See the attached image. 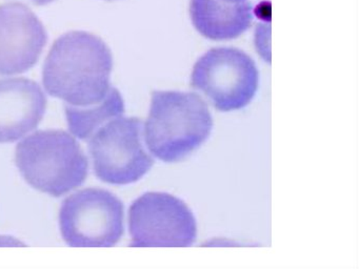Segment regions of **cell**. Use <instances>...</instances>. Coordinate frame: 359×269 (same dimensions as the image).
Wrapping results in <instances>:
<instances>
[{
	"mask_svg": "<svg viewBox=\"0 0 359 269\" xmlns=\"http://www.w3.org/2000/svg\"><path fill=\"white\" fill-rule=\"evenodd\" d=\"M132 246L186 247L194 243L196 220L184 201L165 193H147L129 212Z\"/></svg>",
	"mask_w": 359,
	"mask_h": 269,
	"instance_id": "obj_7",
	"label": "cell"
},
{
	"mask_svg": "<svg viewBox=\"0 0 359 269\" xmlns=\"http://www.w3.org/2000/svg\"><path fill=\"white\" fill-rule=\"evenodd\" d=\"M106 1H115V0H106Z\"/></svg>",
	"mask_w": 359,
	"mask_h": 269,
	"instance_id": "obj_15",
	"label": "cell"
},
{
	"mask_svg": "<svg viewBox=\"0 0 359 269\" xmlns=\"http://www.w3.org/2000/svg\"><path fill=\"white\" fill-rule=\"evenodd\" d=\"M33 4L36 6H47V4H51V2L55 1V0H31Z\"/></svg>",
	"mask_w": 359,
	"mask_h": 269,
	"instance_id": "obj_13",
	"label": "cell"
},
{
	"mask_svg": "<svg viewBox=\"0 0 359 269\" xmlns=\"http://www.w3.org/2000/svg\"><path fill=\"white\" fill-rule=\"evenodd\" d=\"M191 18L197 31L212 40H230L245 33L253 19L245 2L191 0Z\"/></svg>",
	"mask_w": 359,
	"mask_h": 269,
	"instance_id": "obj_10",
	"label": "cell"
},
{
	"mask_svg": "<svg viewBox=\"0 0 359 269\" xmlns=\"http://www.w3.org/2000/svg\"><path fill=\"white\" fill-rule=\"evenodd\" d=\"M192 86L219 111L241 109L255 96L258 69L250 56L237 48H212L194 65Z\"/></svg>",
	"mask_w": 359,
	"mask_h": 269,
	"instance_id": "obj_6",
	"label": "cell"
},
{
	"mask_svg": "<svg viewBox=\"0 0 359 269\" xmlns=\"http://www.w3.org/2000/svg\"><path fill=\"white\" fill-rule=\"evenodd\" d=\"M125 104L121 92L111 86L104 100L89 106L66 105V116L69 128L76 138L86 140L113 118L121 116Z\"/></svg>",
	"mask_w": 359,
	"mask_h": 269,
	"instance_id": "obj_11",
	"label": "cell"
},
{
	"mask_svg": "<svg viewBox=\"0 0 359 269\" xmlns=\"http://www.w3.org/2000/svg\"><path fill=\"white\" fill-rule=\"evenodd\" d=\"M16 165L25 180L54 197L85 182L88 159L76 139L64 130H39L16 146Z\"/></svg>",
	"mask_w": 359,
	"mask_h": 269,
	"instance_id": "obj_3",
	"label": "cell"
},
{
	"mask_svg": "<svg viewBox=\"0 0 359 269\" xmlns=\"http://www.w3.org/2000/svg\"><path fill=\"white\" fill-rule=\"evenodd\" d=\"M213 119L207 103L193 92L157 90L144 127L147 146L165 162L186 159L211 134Z\"/></svg>",
	"mask_w": 359,
	"mask_h": 269,
	"instance_id": "obj_2",
	"label": "cell"
},
{
	"mask_svg": "<svg viewBox=\"0 0 359 269\" xmlns=\"http://www.w3.org/2000/svg\"><path fill=\"white\" fill-rule=\"evenodd\" d=\"M113 57L106 42L85 31H71L55 40L43 69L51 96L73 106L104 100L110 90Z\"/></svg>",
	"mask_w": 359,
	"mask_h": 269,
	"instance_id": "obj_1",
	"label": "cell"
},
{
	"mask_svg": "<svg viewBox=\"0 0 359 269\" xmlns=\"http://www.w3.org/2000/svg\"><path fill=\"white\" fill-rule=\"evenodd\" d=\"M62 237L72 247H110L123 233V205L110 191L86 188L62 203Z\"/></svg>",
	"mask_w": 359,
	"mask_h": 269,
	"instance_id": "obj_5",
	"label": "cell"
},
{
	"mask_svg": "<svg viewBox=\"0 0 359 269\" xmlns=\"http://www.w3.org/2000/svg\"><path fill=\"white\" fill-rule=\"evenodd\" d=\"M48 42V33L37 15L26 4H0V75L11 76L32 69Z\"/></svg>",
	"mask_w": 359,
	"mask_h": 269,
	"instance_id": "obj_8",
	"label": "cell"
},
{
	"mask_svg": "<svg viewBox=\"0 0 359 269\" xmlns=\"http://www.w3.org/2000/svg\"><path fill=\"white\" fill-rule=\"evenodd\" d=\"M46 109L47 97L36 82L0 79V143L14 142L35 130Z\"/></svg>",
	"mask_w": 359,
	"mask_h": 269,
	"instance_id": "obj_9",
	"label": "cell"
},
{
	"mask_svg": "<svg viewBox=\"0 0 359 269\" xmlns=\"http://www.w3.org/2000/svg\"><path fill=\"white\" fill-rule=\"evenodd\" d=\"M144 126L138 118H113L98 128L89 142L96 176L115 185L142 179L154 163L144 149Z\"/></svg>",
	"mask_w": 359,
	"mask_h": 269,
	"instance_id": "obj_4",
	"label": "cell"
},
{
	"mask_svg": "<svg viewBox=\"0 0 359 269\" xmlns=\"http://www.w3.org/2000/svg\"><path fill=\"white\" fill-rule=\"evenodd\" d=\"M224 1L228 2H245L247 0H224Z\"/></svg>",
	"mask_w": 359,
	"mask_h": 269,
	"instance_id": "obj_14",
	"label": "cell"
},
{
	"mask_svg": "<svg viewBox=\"0 0 359 269\" xmlns=\"http://www.w3.org/2000/svg\"><path fill=\"white\" fill-rule=\"evenodd\" d=\"M22 245L18 240L14 239L12 237H7V235H3L0 237V246H18Z\"/></svg>",
	"mask_w": 359,
	"mask_h": 269,
	"instance_id": "obj_12",
	"label": "cell"
}]
</instances>
